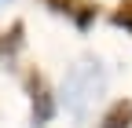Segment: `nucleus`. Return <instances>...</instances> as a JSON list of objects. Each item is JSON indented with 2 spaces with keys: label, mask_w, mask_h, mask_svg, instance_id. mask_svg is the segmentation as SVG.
Here are the masks:
<instances>
[{
  "label": "nucleus",
  "mask_w": 132,
  "mask_h": 128,
  "mask_svg": "<svg viewBox=\"0 0 132 128\" xmlns=\"http://www.w3.org/2000/svg\"><path fill=\"white\" fill-rule=\"evenodd\" d=\"M103 88H106V70L99 66L95 59H81V62H73V70L66 73V81H62V103H66V110H70L77 121H85L95 110Z\"/></svg>",
  "instance_id": "f257e3e1"
},
{
  "label": "nucleus",
  "mask_w": 132,
  "mask_h": 128,
  "mask_svg": "<svg viewBox=\"0 0 132 128\" xmlns=\"http://www.w3.org/2000/svg\"><path fill=\"white\" fill-rule=\"evenodd\" d=\"M26 92H29V103H33V121L48 124L55 117V99L48 92V84L40 81V73H26Z\"/></svg>",
  "instance_id": "f03ea898"
},
{
  "label": "nucleus",
  "mask_w": 132,
  "mask_h": 128,
  "mask_svg": "<svg viewBox=\"0 0 132 128\" xmlns=\"http://www.w3.org/2000/svg\"><path fill=\"white\" fill-rule=\"evenodd\" d=\"M48 7H52L55 15H70V19L81 26V29H88L92 19H95V7L88 4V0H44Z\"/></svg>",
  "instance_id": "7ed1b4c3"
},
{
  "label": "nucleus",
  "mask_w": 132,
  "mask_h": 128,
  "mask_svg": "<svg viewBox=\"0 0 132 128\" xmlns=\"http://www.w3.org/2000/svg\"><path fill=\"white\" fill-rule=\"evenodd\" d=\"M99 128H132V99H121L106 110V117Z\"/></svg>",
  "instance_id": "20e7f679"
},
{
  "label": "nucleus",
  "mask_w": 132,
  "mask_h": 128,
  "mask_svg": "<svg viewBox=\"0 0 132 128\" xmlns=\"http://www.w3.org/2000/svg\"><path fill=\"white\" fill-rule=\"evenodd\" d=\"M22 33H26V26H22V22H15L7 33L0 37V59H15V55L22 51V44H26V37H22Z\"/></svg>",
  "instance_id": "39448f33"
},
{
  "label": "nucleus",
  "mask_w": 132,
  "mask_h": 128,
  "mask_svg": "<svg viewBox=\"0 0 132 128\" xmlns=\"http://www.w3.org/2000/svg\"><path fill=\"white\" fill-rule=\"evenodd\" d=\"M114 26H125V29H132V0H121V7L114 11Z\"/></svg>",
  "instance_id": "423d86ee"
},
{
  "label": "nucleus",
  "mask_w": 132,
  "mask_h": 128,
  "mask_svg": "<svg viewBox=\"0 0 132 128\" xmlns=\"http://www.w3.org/2000/svg\"><path fill=\"white\" fill-rule=\"evenodd\" d=\"M4 4H7V0H0V7H4Z\"/></svg>",
  "instance_id": "0eeeda50"
}]
</instances>
